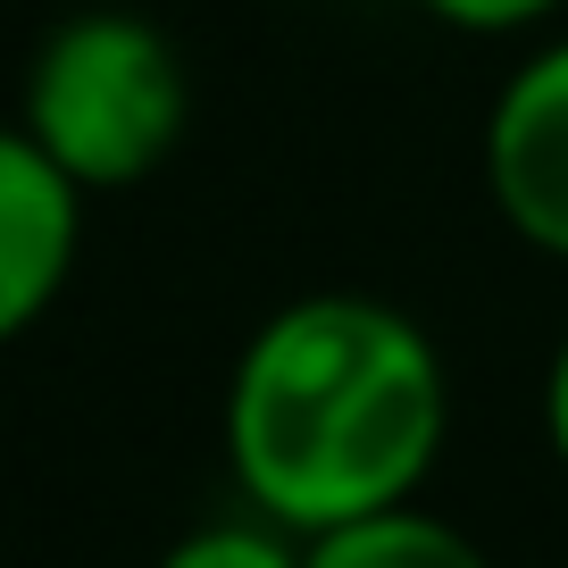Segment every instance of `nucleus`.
Instances as JSON below:
<instances>
[{
    "instance_id": "nucleus-7",
    "label": "nucleus",
    "mask_w": 568,
    "mask_h": 568,
    "mask_svg": "<svg viewBox=\"0 0 568 568\" xmlns=\"http://www.w3.org/2000/svg\"><path fill=\"white\" fill-rule=\"evenodd\" d=\"M426 18L460 26V34H527V26H544L560 0H418Z\"/></svg>"
},
{
    "instance_id": "nucleus-4",
    "label": "nucleus",
    "mask_w": 568,
    "mask_h": 568,
    "mask_svg": "<svg viewBox=\"0 0 568 568\" xmlns=\"http://www.w3.org/2000/svg\"><path fill=\"white\" fill-rule=\"evenodd\" d=\"M84 201L92 193L18 118H0V343L42 326L68 293L75 251H84Z\"/></svg>"
},
{
    "instance_id": "nucleus-8",
    "label": "nucleus",
    "mask_w": 568,
    "mask_h": 568,
    "mask_svg": "<svg viewBox=\"0 0 568 568\" xmlns=\"http://www.w3.org/2000/svg\"><path fill=\"white\" fill-rule=\"evenodd\" d=\"M544 444H551V460L568 468V335H560V352H551V368H544Z\"/></svg>"
},
{
    "instance_id": "nucleus-1",
    "label": "nucleus",
    "mask_w": 568,
    "mask_h": 568,
    "mask_svg": "<svg viewBox=\"0 0 568 568\" xmlns=\"http://www.w3.org/2000/svg\"><path fill=\"white\" fill-rule=\"evenodd\" d=\"M452 435L444 352L376 293H302L267 310L226 376L234 494L318 535L418 501Z\"/></svg>"
},
{
    "instance_id": "nucleus-2",
    "label": "nucleus",
    "mask_w": 568,
    "mask_h": 568,
    "mask_svg": "<svg viewBox=\"0 0 568 568\" xmlns=\"http://www.w3.org/2000/svg\"><path fill=\"white\" fill-rule=\"evenodd\" d=\"M193 75L168 26L134 9H75L26 59L18 125L84 184L92 201L160 176V160L184 142Z\"/></svg>"
},
{
    "instance_id": "nucleus-5",
    "label": "nucleus",
    "mask_w": 568,
    "mask_h": 568,
    "mask_svg": "<svg viewBox=\"0 0 568 568\" xmlns=\"http://www.w3.org/2000/svg\"><path fill=\"white\" fill-rule=\"evenodd\" d=\"M302 568H494V551L418 501H393V510L302 535Z\"/></svg>"
},
{
    "instance_id": "nucleus-3",
    "label": "nucleus",
    "mask_w": 568,
    "mask_h": 568,
    "mask_svg": "<svg viewBox=\"0 0 568 568\" xmlns=\"http://www.w3.org/2000/svg\"><path fill=\"white\" fill-rule=\"evenodd\" d=\"M485 201L544 260H568V34L527 51L485 109Z\"/></svg>"
},
{
    "instance_id": "nucleus-6",
    "label": "nucleus",
    "mask_w": 568,
    "mask_h": 568,
    "mask_svg": "<svg viewBox=\"0 0 568 568\" xmlns=\"http://www.w3.org/2000/svg\"><path fill=\"white\" fill-rule=\"evenodd\" d=\"M151 568H302V535L243 501L234 518H201V527H184Z\"/></svg>"
}]
</instances>
